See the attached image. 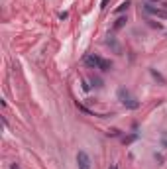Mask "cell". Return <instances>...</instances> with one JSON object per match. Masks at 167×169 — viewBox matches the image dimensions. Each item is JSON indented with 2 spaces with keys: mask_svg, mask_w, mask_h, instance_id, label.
<instances>
[{
  "mask_svg": "<svg viewBox=\"0 0 167 169\" xmlns=\"http://www.w3.org/2000/svg\"><path fill=\"white\" fill-rule=\"evenodd\" d=\"M118 100L124 104L126 108H132V110H136L138 106H140V102H138V98L134 97V94L130 93V91H126V89H118Z\"/></svg>",
  "mask_w": 167,
  "mask_h": 169,
  "instance_id": "cell-1",
  "label": "cell"
},
{
  "mask_svg": "<svg viewBox=\"0 0 167 169\" xmlns=\"http://www.w3.org/2000/svg\"><path fill=\"white\" fill-rule=\"evenodd\" d=\"M85 63L90 65V67H94V69H100V71H110V67H112L110 61L102 59V57H98V55H87L85 57Z\"/></svg>",
  "mask_w": 167,
  "mask_h": 169,
  "instance_id": "cell-2",
  "label": "cell"
},
{
  "mask_svg": "<svg viewBox=\"0 0 167 169\" xmlns=\"http://www.w3.org/2000/svg\"><path fill=\"white\" fill-rule=\"evenodd\" d=\"M77 165H79V169H90V157L87 151L81 150L77 154Z\"/></svg>",
  "mask_w": 167,
  "mask_h": 169,
  "instance_id": "cell-3",
  "label": "cell"
},
{
  "mask_svg": "<svg viewBox=\"0 0 167 169\" xmlns=\"http://www.w3.org/2000/svg\"><path fill=\"white\" fill-rule=\"evenodd\" d=\"M149 73H152V77H153V79H157V81H159L161 84H165V79L161 77V75H159V73L155 71V69H149Z\"/></svg>",
  "mask_w": 167,
  "mask_h": 169,
  "instance_id": "cell-4",
  "label": "cell"
},
{
  "mask_svg": "<svg viewBox=\"0 0 167 169\" xmlns=\"http://www.w3.org/2000/svg\"><path fill=\"white\" fill-rule=\"evenodd\" d=\"M128 6H130V0H126V2H122L120 6H118V8L114 10V14H120V12H124V10H126Z\"/></svg>",
  "mask_w": 167,
  "mask_h": 169,
  "instance_id": "cell-5",
  "label": "cell"
},
{
  "mask_svg": "<svg viewBox=\"0 0 167 169\" xmlns=\"http://www.w3.org/2000/svg\"><path fill=\"white\" fill-rule=\"evenodd\" d=\"M90 83H93V87H96V89L102 87V81H100L98 77H93V79H90Z\"/></svg>",
  "mask_w": 167,
  "mask_h": 169,
  "instance_id": "cell-6",
  "label": "cell"
},
{
  "mask_svg": "<svg viewBox=\"0 0 167 169\" xmlns=\"http://www.w3.org/2000/svg\"><path fill=\"white\" fill-rule=\"evenodd\" d=\"M124 24H126V18H120V20H118V22L114 24V28L118 30V28H122V26H124Z\"/></svg>",
  "mask_w": 167,
  "mask_h": 169,
  "instance_id": "cell-7",
  "label": "cell"
},
{
  "mask_svg": "<svg viewBox=\"0 0 167 169\" xmlns=\"http://www.w3.org/2000/svg\"><path fill=\"white\" fill-rule=\"evenodd\" d=\"M67 16H69L67 12H59V18H61V20H65V18H67Z\"/></svg>",
  "mask_w": 167,
  "mask_h": 169,
  "instance_id": "cell-8",
  "label": "cell"
},
{
  "mask_svg": "<svg viewBox=\"0 0 167 169\" xmlns=\"http://www.w3.org/2000/svg\"><path fill=\"white\" fill-rule=\"evenodd\" d=\"M108 136H118V130H108Z\"/></svg>",
  "mask_w": 167,
  "mask_h": 169,
  "instance_id": "cell-9",
  "label": "cell"
},
{
  "mask_svg": "<svg viewBox=\"0 0 167 169\" xmlns=\"http://www.w3.org/2000/svg\"><path fill=\"white\" fill-rule=\"evenodd\" d=\"M106 4H108V0H102V2H100V8H106Z\"/></svg>",
  "mask_w": 167,
  "mask_h": 169,
  "instance_id": "cell-10",
  "label": "cell"
},
{
  "mask_svg": "<svg viewBox=\"0 0 167 169\" xmlns=\"http://www.w3.org/2000/svg\"><path fill=\"white\" fill-rule=\"evenodd\" d=\"M10 169H20V167H18V163H12V167H10Z\"/></svg>",
  "mask_w": 167,
  "mask_h": 169,
  "instance_id": "cell-11",
  "label": "cell"
},
{
  "mask_svg": "<svg viewBox=\"0 0 167 169\" xmlns=\"http://www.w3.org/2000/svg\"><path fill=\"white\" fill-rule=\"evenodd\" d=\"M108 169H118V167H116V165H110V167H108Z\"/></svg>",
  "mask_w": 167,
  "mask_h": 169,
  "instance_id": "cell-12",
  "label": "cell"
}]
</instances>
